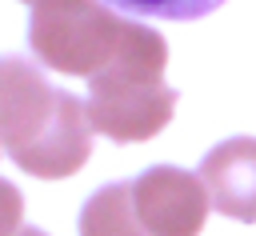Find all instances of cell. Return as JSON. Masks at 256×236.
I'll list each match as a JSON object with an SVG mask.
<instances>
[{
  "instance_id": "9",
  "label": "cell",
  "mask_w": 256,
  "mask_h": 236,
  "mask_svg": "<svg viewBox=\"0 0 256 236\" xmlns=\"http://www.w3.org/2000/svg\"><path fill=\"white\" fill-rule=\"evenodd\" d=\"M16 236H48V232H40V228H20Z\"/></svg>"
},
{
  "instance_id": "2",
  "label": "cell",
  "mask_w": 256,
  "mask_h": 236,
  "mask_svg": "<svg viewBox=\"0 0 256 236\" xmlns=\"http://www.w3.org/2000/svg\"><path fill=\"white\" fill-rule=\"evenodd\" d=\"M28 44L52 72L88 80L132 60H168V44L156 28L124 20L104 0H36Z\"/></svg>"
},
{
  "instance_id": "8",
  "label": "cell",
  "mask_w": 256,
  "mask_h": 236,
  "mask_svg": "<svg viewBox=\"0 0 256 236\" xmlns=\"http://www.w3.org/2000/svg\"><path fill=\"white\" fill-rule=\"evenodd\" d=\"M20 216H24V196L16 192V184H8L0 176V236H16Z\"/></svg>"
},
{
  "instance_id": "6",
  "label": "cell",
  "mask_w": 256,
  "mask_h": 236,
  "mask_svg": "<svg viewBox=\"0 0 256 236\" xmlns=\"http://www.w3.org/2000/svg\"><path fill=\"white\" fill-rule=\"evenodd\" d=\"M80 236H148L132 204V180L104 184L88 196L80 208Z\"/></svg>"
},
{
  "instance_id": "1",
  "label": "cell",
  "mask_w": 256,
  "mask_h": 236,
  "mask_svg": "<svg viewBox=\"0 0 256 236\" xmlns=\"http://www.w3.org/2000/svg\"><path fill=\"white\" fill-rule=\"evenodd\" d=\"M0 144L28 176L64 180L92 156V120L88 108L72 92L52 88L36 64L0 56Z\"/></svg>"
},
{
  "instance_id": "7",
  "label": "cell",
  "mask_w": 256,
  "mask_h": 236,
  "mask_svg": "<svg viewBox=\"0 0 256 236\" xmlns=\"http://www.w3.org/2000/svg\"><path fill=\"white\" fill-rule=\"evenodd\" d=\"M116 12L128 16H152V20H196L216 12L224 0H104Z\"/></svg>"
},
{
  "instance_id": "5",
  "label": "cell",
  "mask_w": 256,
  "mask_h": 236,
  "mask_svg": "<svg viewBox=\"0 0 256 236\" xmlns=\"http://www.w3.org/2000/svg\"><path fill=\"white\" fill-rule=\"evenodd\" d=\"M208 188V200L216 212L228 220L252 224L256 220V140L252 136H232L216 144L196 172Z\"/></svg>"
},
{
  "instance_id": "4",
  "label": "cell",
  "mask_w": 256,
  "mask_h": 236,
  "mask_svg": "<svg viewBox=\"0 0 256 236\" xmlns=\"http://www.w3.org/2000/svg\"><path fill=\"white\" fill-rule=\"evenodd\" d=\"M132 204L148 236H200L212 200L200 176L156 164L132 180Z\"/></svg>"
},
{
  "instance_id": "10",
  "label": "cell",
  "mask_w": 256,
  "mask_h": 236,
  "mask_svg": "<svg viewBox=\"0 0 256 236\" xmlns=\"http://www.w3.org/2000/svg\"><path fill=\"white\" fill-rule=\"evenodd\" d=\"M32 4H36V0H32Z\"/></svg>"
},
{
  "instance_id": "3",
  "label": "cell",
  "mask_w": 256,
  "mask_h": 236,
  "mask_svg": "<svg viewBox=\"0 0 256 236\" xmlns=\"http://www.w3.org/2000/svg\"><path fill=\"white\" fill-rule=\"evenodd\" d=\"M164 68L168 60H132L92 76L84 100L92 132L116 144L152 140L176 112V92L164 84Z\"/></svg>"
}]
</instances>
